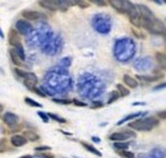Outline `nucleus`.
<instances>
[{
	"label": "nucleus",
	"mask_w": 166,
	"mask_h": 158,
	"mask_svg": "<svg viewBox=\"0 0 166 158\" xmlns=\"http://www.w3.org/2000/svg\"><path fill=\"white\" fill-rule=\"evenodd\" d=\"M160 125V120L155 116H148V117H143V119H136L132 122H129V128L137 131H150L153 128Z\"/></svg>",
	"instance_id": "f257e3e1"
},
{
	"label": "nucleus",
	"mask_w": 166,
	"mask_h": 158,
	"mask_svg": "<svg viewBox=\"0 0 166 158\" xmlns=\"http://www.w3.org/2000/svg\"><path fill=\"white\" fill-rule=\"evenodd\" d=\"M142 28H144L151 35H165L166 33V24L162 20L155 17L151 20H143L142 19Z\"/></svg>",
	"instance_id": "f03ea898"
},
{
	"label": "nucleus",
	"mask_w": 166,
	"mask_h": 158,
	"mask_svg": "<svg viewBox=\"0 0 166 158\" xmlns=\"http://www.w3.org/2000/svg\"><path fill=\"white\" fill-rule=\"evenodd\" d=\"M110 140H112L114 143L115 142H125L130 138H136V133L130 131V130H123V131H115L112 133L110 136Z\"/></svg>",
	"instance_id": "7ed1b4c3"
},
{
	"label": "nucleus",
	"mask_w": 166,
	"mask_h": 158,
	"mask_svg": "<svg viewBox=\"0 0 166 158\" xmlns=\"http://www.w3.org/2000/svg\"><path fill=\"white\" fill-rule=\"evenodd\" d=\"M137 9H138V12H139V17L141 19L143 20H151L155 18V14L152 10L147 6V5H143V4H138L137 5Z\"/></svg>",
	"instance_id": "20e7f679"
},
{
	"label": "nucleus",
	"mask_w": 166,
	"mask_h": 158,
	"mask_svg": "<svg viewBox=\"0 0 166 158\" xmlns=\"http://www.w3.org/2000/svg\"><path fill=\"white\" fill-rule=\"evenodd\" d=\"M3 122L9 126V128H14V126L18 125L19 122V117L17 116L15 113H12V112H5L3 115Z\"/></svg>",
	"instance_id": "39448f33"
},
{
	"label": "nucleus",
	"mask_w": 166,
	"mask_h": 158,
	"mask_svg": "<svg viewBox=\"0 0 166 158\" xmlns=\"http://www.w3.org/2000/svg\"><path fill=\"white\" fill-rule=\"evenodd\" d=\"M8 42H9V45L13 46V47H17L18 45H22L19 33L17 32V29H10L9 31V33H8Z\"/></svg>",
	"instance_id": "423d86ee"
},
{
	"label": "nucleus",
	"mask_w": 166,
	"mask_h": 158,
	"mask_svg": "<svg viewBox=\"0 0 166 158\" xmlns=\"http://www.w3.org/2000/svg\"><path fill=\"white\" fill-rule=\"evenodd\" d=\"M138 80H143L146 83H155V82H160L161 79H164V74H159V73L155 71L153 75H137Z\"/></svg>",
	"instance_id": "0eeeda50"
},
{
	"label": "nucleus",
	"mask_w": 166,
	"mask_h": 158,
	"mask_svg": "<svg viewBox=\"0 0 166 158\" xmlns=\"http://www.w3.org/2000/svg\"><path fill=\"white\" fill-rule=\"evenodd\" d=\"M22 17L24 18V20H28V22H32V20H37L42 17V14L36 12V10H23L22 12Z\"/></svg>",
	"instance_id": "6e6552de"
},
{
	"label": "nucleus",
	"mask_w": 166,
	"mask_h": 158,
	"mask_svg": "<svg viewBox=\"0 0 166 158\" xmlns=\"http://www.w3.org/2000/svg\"><path fill=\"white\" fill-rule=\"evenodd\" d=\"M10 143H12V145L15 147V148H19V147H23L27 143V140L23 138L22 135L14 134V135H12V138H10Z\"/></svg>",
	"instance_id": "1a4fd4ad"
},
{
	"label": "nucleus",
	"mask_w": 166,
	"mask_h": 158,
	"mask_svg": "<svg viewBox=\"0 0 166 158\" xmlns=\"http://www.w3.org/2000/svg\"><path fill=\"white\" fill-rule=\"evenodd\" d=\"M22 136L27 142H37V140H40V135L33 130H23Z\"/></svg>",
	"instance_id": "9d476101"
},
{
	"label": "nucleus",
	"mask_w": 166,
	"mask_h": 158,
	"mask_svg": "<svg viewBox=\"0 0 166 158\" xmlns=\"http://www.w3.org/2000/svg\"><path fill=\"white\" fill-rule=\"evenodd\" d=\"M123 82L128 88H137L138 87V80L129 74H125L123 77Z\"/></svg>",
	"instance_id": "9b49d317"
},
{
	"label": "nucleus",
	"mask_w": 166,
	"mask_h": 158,
	"mask_svg": "<svg viewBox=\"0 0 166 158\" xmlns=\"http://www.w3.org/2000/svg\"><path fill=\"white\" fill-rule=\"evenodd\" d=\"M17 27H18V31L17 32L18 33H22V35H26V33H28L29 31H31V24H28V23H26V20H22V22H18L17 23Z\"/></svg>",
	"instance_id": "f8f14e48"
},
{
	"label": "nucleus",
	"mask_w": 166,
	"mask_h": 158,
	"mask_svg": "<svg viewBox=\"0 0 166 158\" xmlns=\"http://www.w3.org/2000/svg\"><path fill=\"white\" fill-rule=\"evenodd\" d=\"M23 83H28V84H32V86H36V84L38 83V79H37L36 74H33V73L26 71V75L23 78Z\"/></svg>",
	"instance_id": "ddd939ff"
},
{
	"label": "nucleus",
	"mask_w": 166,
	"mask_h": 158,
	"mask_svg": "<svg viewBox=\"0 0 166 158\" xmlns=\"http://www.w3.org/2000/svg\"><path fill=\"white\" fill-rule=\"evenodd\" d=\"M38 4L42 6V8H45V9H47V10H51V12H56L58 10V8H56V3L55 2H51V0H46V2H38Z\"/></svg>",
	"instance_id": "4468645a"
},
{
	"label": "nucleus",
	"mask_w": 166,
	"mask_h": 158,
	"mask_svg": "<svg viewBox=\"0 0 166 158\" xmlns=\"http://www.w3.org/2000/svg\"><path fill=\"white\" fill-rule=\"evenodd\" d=\"M155 58H156V61L159 62L160 68L166 70V54H164V52H156Z\"/></svg>",
	"instance_id": "2eb2a0df"
},
{
	"label": "nucleus",
	"mask_w": 166,
	"mask_h": 158,
	"mask_svg": "<svg viewBox=\"0 0 166 158\" xmlns=\"http://www.w3.org/2000/svg\"><path fill=\"white\" fill-rule=\"evenodd\" d=\"M114 9L116 10L118 13H121L123 14V2L121 0H110V2H107Z\"/></svg>",
	"instance_id": "dca6fc26"
},
{
	"label": "nucleus",
	"mask_w": 166,
	"mask_h": 158,
	"mask_svg": "<svg viewBox=\"0 0 166 158\" xmlns=\"http://www.w3.org/2000/svg\"><path fill=\"white\" fill-rule=\"evenodd\" d=\"M9 55H10V59H12L13 64H14L15 66H20V65L23 64V61H22V60H20V59L17 56V54L14 52V50H13V49H10V50H9Z\"/></svg>",
	"instance_id": "f3484780"
},
{
	"label": "nucleus",
	"mask_w": 166,
	"mask_h": 158,
	"mask_svg": "<svg viewBox=\"0 0 166 158\" xmlns=\"http://www.w3.org/2000/svg\"><path fill=\"white\" fill-rule=\"evenodd\" d=\"M81 144H82L83 147H85V148H86L88 152H91L92 154H95V156H97V157H101V152L97 151L93 145H91V144H88V143H86V142H81Z\"/></svg>",
	"instance_id": "a211bd4d"
},
{
	"label": "nucleus",
	"mask_w": 166,
	"mask_h": 158,
	"mask_svg": "<svg viewBox=\"0 0 166 158\" xmlns=\"http://www.w3.org/2000/svg\"><path fill=\"white\" fill-rule=\"evenodd\" d=\"M116 91H118L120 97H127V96H129V93H130L129 89L125 86H123V84H118V86H116Z\"/></svg>",
	"instance_id": "6ab92c4d"
},
{
	"label": "nucleus",
	"mask_w": 166,
	"mask_h": 158,
	"mask_svg": "<svg viewBox=\"0 0 166 158\" xmlns=\"http://www.w3.org/2000/svg\"><path fill=\"white\" fill-rule=\"evenodd\" d=\"M114 148L116 151H127L129 148V143L128 142H115L114 143Z\"/></svg>",
	"instance_id": "aec40b11"
},
{
	"label": "nucleus",
	"mask_w": 166,
	"mask_h": 158,
	"mask_svg": "<svg viewBox=\"0 0 166 158\" xmlns=\"http://www.w3.org/2000/svg\"><path fill=\"white\" fill-rule=\"evenodd\" d=\"M13 50H14V52L17 54V56L23 61V60H24V58H26V54H24V49H23V46H22V45H18L17 47H13Z\"/></svg>",
	"instance_id": "412c9836"
},
{
	"label": "nucleus",
	"mask_w": 166,
	"mask_h": 158,
	"mask_svg": "<svg viewBox=\"0 0 166 158\" xmlns=\"http://www.w3.org/2000/svg\"><path fill=\"white\" fill-rule=\"evenodd\" d=\"M141 116V113H132V115H128L127 117H124V119H121L120 121H118V125H121V124H124L125 121H129V120H133V119H138Z\"/></svg>",
	"instance_id": "4be33fe9"
},
{
	"label": "nucleus",
	"mask_w": 166,
	"mask_h": 158,
	"mask_svg": "<svg viewBox=\"0 0 166 158\" xmlns=\"http://www.w3.org/2000/svg\"><path fill=\"white\" fill-rule=\"evenodd\" d=\"M47 115H49V119L54 120V121H56V122H60V124H67V120H65L64 117H60V116H58V115H55V113H47Z\"/></svg>",
	"instance_id": "5701e85b"
},
{
	"label": "nucleus",
	"mask_w": 166,
	"mask_h": 158,
	"mask_svg": "<svg viewBox=\"0 0 166 158\" xmlns=\"http://www.w3.org/2000/svg\"><path fill=\"white\" fill-rule=\"evenodd\" d=\"M24 102L28 105V106H31V107H38V109L41 107V103L33 101L32 98H29V97H26V98H24Z\"/></svg>",
	"instance_id": "b1692460"
},
{
	"label": "nucleus",
	"mask_w": 166,
	"mask_h": 158,
	"mask_svg": "<svg viewBox=\"0 0 166 158\" xmlns=\"http://www.w3.org/2000/svg\"><path fill=\"white\" fill-rule=\"evenodd\" d=\"M8 149V140L5 138H0V153H4Z\"/></svg>",
	"instance_id": "393cba45"
},
{
	"label": "nucleus",
	"mask_w": 166,
	"mask_h": 158,
	"mask_svg": "<svg viewBox=\"0 0 166 158\" xmlns=\"http://www.w3.org/2000/svg\"><path fill=\"white\" fill-rule=\"evenodd\" d=\"M76 5H78L81 9H87L91 5V3L86 2V0H78V2H76Z\"/></svg>",
	"instance_id": "a878e982"
},
{
	"label": "nucleus",
	"mask_w": 166,
	"mask_h": 158,
	"mask_svg": "<svg viewBox=\"0 0 166 158\" xmlns=\"http://www.w3.org/2000/svg\"><path fill=\"white\" fill-rule=\"evenodd\" d=\"M50 151H51V147H49V145H40V147H36L35 148V152H38V153L50 152Z\"/></svg>",
	"instance_id": "bb28decb"
},
{
	"label": "nucleus",
	"mask_w": 166,
	"mask_h": 158,
	"mask_svg": "<svg viewBox=\"0 0 166 158\" xmlns=\"http://www.w3.org/2000/svg\"><path fill=\"white\" fill-rule=\"evenodd\" d=\"M120 98V96H119V93H118V91H114L111 94H110V98H109V103H112V102H115V101H118Z\"/></svg>",
	"instance_id": "cd10ccee"
},
{
	"label": "nucleus",
	"mask_w": 166,
	"mask_h": 158,
	"mask_svg": "<svg viewBox=\"0 0 166 158\" xmlns=\"http://www.w3.org/2000/svg\"><path fill=\"white\" fill-rule=\"evenodd\" d=\"M14 74L17 75V77H19V78H24V75H26V71H23L22 69H18V68H15L14 69Z\"/></svg>",
	"instance_id": "c85d7f7f"
},
{
	"label": "nucleus",
	"mask_w": 166,
	"mask_h": 158,
	"mask_svg": "<svg viewBox=\"0 0 166 158\" xmlns=\"http://www.w3.org/2000/svg\"><path fill=\"white\" fill-rule=\"evenodd\" d=\"M72 103H73L74 106H78V107H86V106H87L86 102L79 101V100H73V101H72Z\"/></svg>",
	"instance_id": "c756f323"
},
{
	"label": "nucleus",
	"mask_w": 166,
	"mask_h": 158,
	"mask_svg": "<svg viewBox=\"0 0 166 158\" xmlns=\"http://www.w3.org/2000/svg\"><path fill=\"white\" fill-rule=\"evenodd\" d=\"M38 116L42 119V121L44 122H49L50 121V119H49V115L47 113H45V112H42V111H38Z\"/></svg>",
	"instance_id": "7c9ffc66"
},
{
	"label": "nucleus",
	"mask_w": 166,
	"mask_h": 158,
	"mask_svg": "<svg viewBox=\"0 0 166 158\" xmlns=\"http://www.w3.org/2000/svg\"><path fill=\"white\" fill-rule=\"evenodd\" d=\"M37 156H38V157H41V158H55V157H54V154H51V153H49V152L37 153Z\"/></svg>",
	"instance_id": "2f4dec72"
},
{
	"label": "nucleus",
	"mask_w": 166,
	"mask_h": 158,
	"mask_svg": "<svg viewBox=\"0 0 166 158\" xmlns=\"http://www.w3.org/2000/svg\"><path fill=\"white\" fill-rule=\"evenodd\" d=\"M53 101L55 103H59V105H69V103H72V101H69V100H56V98H54Z\"/></svg>",
	"instance_id": "473e14b6"
},
{
	"label": "nucleus",
	"mask_w": 166,
	"mask_h": 158,
	"mask_svg": "<svg viewBox=\"0 0 166 158\" xmlns=\"http://www.w3.org/2000/svg\"><path fill=\"white\" fill-rule=\"evenodd\" d=\"M157 119L159 120H166V110L157 112Z\"/></svg>",
	"instance_id": "72a5a7b5"
},
{
	"label": "nucleus",
	"mask_w": 166,
	"mask_h": 158,
	"mask_svg": "<svg viewBox=\"0 0 166 158\" xmlns=\"http://www.w3.org/2000/svg\"><path fill=\"white\" fill-rule=\"evenodd\" d=\"M164 88H166V82H162V83H160L159 86H156L153 88V91H161V89H164Z\"/></svg>",
	"instance_id": "f704fd0d"
},
{
	"label": "nucleus",
	"mask_w": 166,
	"mask_h": 158,
	"mask_svg": "<svg viewBox=\"0 0 166 158\" xmlns=\"http://www.w3.org/2000/svg\"><path fill=\"white\" fill-rule=\"evenodd\" d=\"M102 106H103L102 102H93V103L91 105L92 109H100V107H102Z\"/></svg>",
	"instance_id": "c9c22d12"
},
{
	"label": "nucleus",
	"mask_w": 166,
	"mask_h": 158,
	"mask_svg": "<svg viewBox=\"0 0 166 158\" xmlns=\"http://www.w3.org/2000/svg\"><path fill=\"white\" fill-rule=\"evenodd\" d=\"M93 3H95L96 5H98V6H106V5L109 4L107 2H100V0H95Z\"/></svg>",
	"instance_id": "e433bc0d"
},
{
	"label": "nucleus",
	"mask_w": 166,
	"mask_h": 158,
	"mask_svg": "<svg viewBox=\"0 0 166 158\" xmlns=\"http://www.w3.org/2000/svg\"><path fill=\"white\" fill-rule=\"evenodd\" d=\"M133 33H134V35H136L137 37H139V38H144V37H146V36H144L143 33H141V32H137V31H136V29H133Z\"/></svg>",
	"instance_id": "4c0bfd02"
},
{
	"label": "nucleus",
	"mask_w": 166,
	"mask_h": 158,
	"mask_svg": "<svg viewBox=\"0 0 166 158\" xmlns=\"http://www.w3.org/2000/svg\"><path fill=\"white\" fill-rule=\"evenodd\" d=\"M92 140H93V142H97V143L100 142V139H98V138H96V136H93V138H92Z\"/></svg>",
	"instance_id": "58836bf2"
},
{
	"label": "nucleus",
	"mask_w": 166,
	"mask_h": 158,
	"mask_svg": "<svg viewBox=\"0 0 166 158\" xmlns=\"http://www.w3.org/2000/svg\"><path fill=\"white\" fill-rule=\"evenodd\" d=\"M3 111H4V106H3V105H2V103H0V113H2Z\"/></svg>",
	"instance_id": "ea45409f"
},
{
	"label": "nucleus",
	"mask_w": 166,
	"mask_h": 158,
	"mask_svg": "<svg viewBox=\"0 0 166 158\" xmlns=\"http://www.w3.org/2000/svg\"><path fill=\"white\" fill-rule=\"evenodd\" d=\"M0 37L4 38V33H3V31H2V29H0Z\"/></svg>",
	"instance_id": "a19ab883"
},
{
	"label": "nucleus",
	"mask_w": 166,
	"mask_h": 158,
	"mask_svg": "<svg viewBox=\"0 0 166 158\" xmlns=\"http://www.w3.org/2000/svg\"><path fill=\"white\" fill-rule=\"evenodd\" d=\"M20 158H32V156H23V157H20Z\"/></svg>",
	"instance_id": "79ce46f5"
},
{
	"label": "nucleus",
	"mask_w": 166,
	"mask_h": 158,
	"mask_svg": "<svg viewBox=\"0 0 166 158\" xmlns=\"http://www.w3.org/2000/svg\"><path fill=\"white\" fill-rule=\"evenodd\" d=\"M129 158H134V156H133V157H129Z\"/></svg>",
	"instance_id": "37998d69"
},
{
	"label": "nucleus",
	"mask_w": 166,
	"mask_h": 158,
	"mask_svg": "<svg viewBox=\"0 0 166 158\" xmlns=\"http://www.w3.org/2000/svg\"><path fill=\"white\" fill-rule=\"evenodd\" d=\"M165 3H166V2H165Z\"/></svg>",
	"instance_id": "c03bdc74"
}]
</instances>
